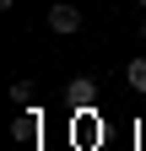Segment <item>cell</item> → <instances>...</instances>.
I'll return each mask as SVG.
<instances>
[{"label":"cell","mask_w":146,"mask_h":151,"mask_svg":"<svg viewBox=\"0 0 146 151\" xmlns=\"http://www.w3.org/2000/svg\"><path fill=\"white\" fill-rule=\"evenodd\" d=\"M11 135H16V146H38V135H43V113H38V108H16Z\"/></svg>","instance_id":"1"},{"label":"cell","mask_w":146,"mask_h":151,"mask_svg":"<svg viewBox=\"0 0 146 151\" xmlns=\"http://www.w3.org/2000/svg\"><path fill=\"white\" fill-rule=\"evenodd\" d=\"M81 6H70V0H60V6H49V32H60V38H70V32H81Z\"/></svg>","instance_id":"2"},{"label":"cell","mask_w":146,"mask_h":151,"mask_svg":"<svg viewBox=\"0 0 146 151\" xmlns=\"http://www.w3.org/2000/svg\"><path fill=\"white\" fill-rule=\"evenodd\" d=\"M65 92H70V108H92L98 103V81H92V76H76Z\"/></svg>","instance_id":"3"},{"label":"cell","mask_w":146,"mask_h":151,"mask_svg":"<svg viewBox=\"0 0 146 151\" xmlns=\"http://www.w3.org/2000/svg\"><path fill=\"white\" fill-rule=\"evenodd\" d=\"M33 92H38V86H33L27 76H22V81H11V86H6V97H11L16 108H33Z\"/></svg>","instance_id":"4"},{"label":"cell","mask_w":146,"mask_h":151,"mask_svg":"<svg viewBox=\"0 0 146 151\" xmlns=\"http://www.w3.org/2000/svg\"><path fill=\"white\" fill-rule=\"evenodd\" d=\"M124 86H130V92H146V54L124 65Z\"/></svg>","instance_id":"5"},{"label":"cell","mask_w":146,"mask_h":151,"mask_svg":"<svg viewBox=\"0 0 146 151\" xmlns=\"http://www.w3.org/2000/svg\"><path fill=\"white\" fill-rule=\"evenodd\" d=\"M141 43H146V22H141Z\"/></svg>","instance_id":"6"},{"label":"cell","mask_w":146,"mask_h":151,"mask_svg":"<svg viewBox=\"0 0 146 151\" xmlns=\"http://www.w3.org/2000/svg\"><path fill=\"white\" fill-rule=\"evenodd\" d=\"M135 6H146V0H135Z\"/></svg>","instance_id":"7"}]
</instances>
